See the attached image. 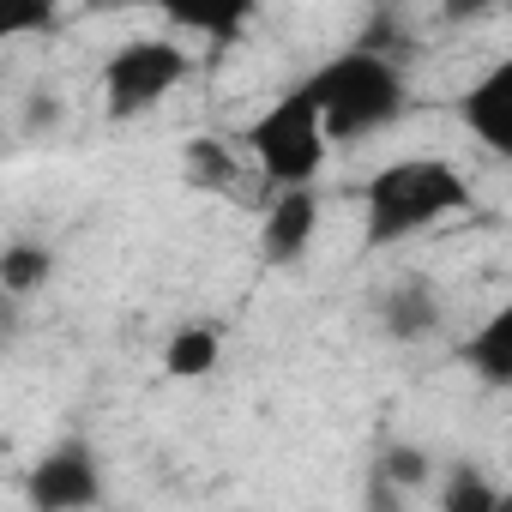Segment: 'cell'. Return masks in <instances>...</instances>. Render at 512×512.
<instances>
[{
  "label": "cell",
  "instance_id": "5b68a950",
  "mask_svg": "<svg viewBox=\"0 0 512 512\" xmlns=\"http://www.w3.org/2000/svg\"><path fill=\"white\" fill-rule=\"evenodd\" d=\"M109 482H103V458L91 440L67 434L55 440L31 470H25V500L37 512H85V506H103Z\"/></svg>",
  "mask_w": 512,
  "mask_h": 512
},
{
  "label": "cell",
  "instance_id": "d6986e66",
  "mask_svg": "<svg viewBox=\"0 0 512 512\" xmlns=\"http://www.w3.org/2000/svg\"><path fill=\"white\" fill-rule=\"evenodd\" d=\"M13 332H19V302H13L7 290H0V350L13 344Z\"/></svg>",
  "mask_w": 512,
  "mask_h": 512
},
{
  "label": "cell",
  "instance_id": "9c48e42d",
  "mask_svg": "<svg viewBox=\"0 0 512 512\" xmlns=\"http://www.w3.org/2000/svg\"><path fill=\"white\" fill-rule=\"evenodd\" d=\"M434 488V452L416 446V440H392L380 458H374V500L380 506H404L410 494Z\"/></svg>",
  "mask_w": 512,
  "mask_h": 512
},
{
  "label": "cell",
  "instance_id": "8fae6325",
  "mask_svg": "<svg viewBox=\"0 0 512 512\" xmlns=\"http://www.w3.org/2000/svg\"><path fill=\"white\" fill-rule=\"evenodd\" d=\"M55 284V247L37 241V235H19L0 247V290H7L13 302H31Z\"/></svg>",
  "mask_w": 512,
  "mask_h": 512
},
{
  "label": "cell",
  "instance_id": "e0dca14e",
  "mask_svg": "<svg viewBox=\"0 0 512 512\" xmlns=\"http://www.w3.org/2000/svg\"><path fill=\"white\" fill-rule=\"evenodd\" d=\"M500 7V0H440V19L446 25H476V19H488Z\"/></svg>",
  "mask_w": 512,
  "mask_h": 512
},
{
  "label": "cell",
  "instance_id": "ba28073f",
  "mask_svg": "<svg viewBox=\"0 0 512 512\" xmlns=\"http://www.w3.org/2000/svg\"><path fill=\"white\" fill-rule=\"evenodd\" d=\"M440 326V290L428 278H398L386 296H380V332L392 344H416Z\"/></svg>",
  "mask_w": 512,
  "mask_h": 512
},
{
  "label": "cell",
  "instance_id": "30bf717a",
  "mask_svg": "<svg viewBox=\"0 0 512 512\" xmlns=\"http://www.w3.org/2000/svg\"><path fill=\"white\" fill-rule=\"evenodd\" d=\"M151 7L175 25V31H199L211 43L241 37V25L260 13V0H151Z\"/></svg>",
  "mask_w": 512,
  "mask_h": 512
},
{
  "label": "cell",
  "instance_id": "7a4b0ae2",
  "mask_svg": "<svg viewBox=\"0 0 512 512\" xmlns=\"http://www.w3.org/2000/svg\"><path fill=\"white\" fill-rule=\"evenodd\" d=\"M302 85H308V97H314L320 127H326L332 145H356V139L392 127V121L404 115V103H410V85H404L398 61L380 55V49L332 55V61H326L320 73H308Z\"/></svg>",
  "mask_w": 512,
  "mask_h": 512
},
{
  "label": "cell",
  "instance_id": "9a60e30c",
  "mask_svg": "<svg viewBox=\"0 0 512 512\" xmlns=\"http://www.w3.org/2000/svg\"><path fill=\"white\" fill-rule=\"evenodd\" d=\"M434 500H440V512H494L500 506V482L482 470V464H446V482L434 488Z\"/></svg>",
  "mask_w": 512,
  "mask_h": 512
},
{
  "label": "cell",
  "instance_id": "3957f363",
  "mask_svg": "<svg viewBox=\"0 0 512 512\" xmlns=\"http://www.w3.org/2000/svg\"><path fill=\"white\" fill-rule=\"evenodd\" d=\"M247 151H253V163H260V175H266L272 187L320 181L332 139H326V127H320V109H314L308 85L284 91L260 121L247 127Z\"/></svg>",
  "mask_w": 512,
  "mask_h": 512
},
{
  "label": "cell",
  "instance_id": "8992f818",
  "mask_svg": "<svg viewBox=\"0 0 512 512\" xmlns=\"http://www.w3.org/2000/svg\"><path fill=\"white\" fill-rule=\"evenodd\" d=\"M314 235H320V193H314V181L278 187V199L266 205V223H260V260L296 266L314 247Z\"/></svg>",
  "mask_w": 512,
  "mask_h": 512
},
{
  "label": "cell",
  "instance_id": "4fadbf2b",
  "mask_svg": "<svg viewBox=\"0 0 512 512\" xmlns=\"http://www.w3.org/2000/svg\"><path fill=\"white\" fill-rule=\"evenodd\" d=\"M464 368H476L482 386H512V308H494L464 338Z\"/></svg>",
  "mask_w": 512,
  "mask_h": 512
},
{
  "label": "cell",
  "instance_id": "7c38bea8",
  "mask_svg": "<svg viewBox=\"0 0 512 512\" xmlns=\"http://www.w3.org/2000/svg\"><path fill=\"white\" fill-rule=\"evenodd\" d=\"M217 362H223V332L211 320H187L163 344V374L169 380H205Z\"/></svg>",
  "mask_w": 512,
  "mask_h": 512
},
{
  "label": "cell",
  "instance_id": "52a82bcc",
  "mask_svg": "<svg viewBox=\"0 0 512 512\" xmlns=\"http://www.w3.org/2000/svg\"><path fill=\"white\" fill-rule=\"evenodd\" d=\"M458 115L482 151L506 157L512 151V61H494L482 79H470V91L458 97Z\"/></svg>",
  "mask_w": 512,
  "mask_h": 512
},
{
  "label": "cell",
  "instance_id": "6da1fadb",
  "mask_svg": "<svg viewBox=\"0 0 512 512\" xmlns=\"http://www.w3.org/2000/svg\"><path fill=\"white\" fill-rule=\"evenodd\" d=\"M470 205H476V193L458 175V163H446V157H398V163L368 175L362 229H368V247H398V241L434 229L440 217L470 211Z\"/></svg>",
  "mask_w": 512,
  "mask_h": 512
},
{
  "label": "cell",
  "instance_id": "ac0fdd59",
  "mask_svg": "<svg viewBox=\"0 0 512 512\" xmlns=\"http://www.w3.org/2000/svg\"><path fill=\"white\" fill-rule=\"evenodd\" d=\"M55 115H61V103H55L49 91L25 103V127H31V133H49V127H55Z\"/></svg>",
  "mask_w": 512,
  "mask_h": 512
},
{
  "label": "cell",
  "instance_id": "277c9868",
  "mask_svg": "<svg viewBox=\"0 0 512 512\" xmlns=\"http://www.w3.org/2000/svg\"><path fill=\"white\" fill-rule=\"evenodd\" d=\"M187 79H193V55L175 37H133L103 61V115L109 121H139L169 91H181Z\"/></svg>",
  "mask_w": 512,
  "mask_h": 512
},
{
  "label": "cell",
  "instance_id": "2e32d148",
  "mask_svg": "<svg viewBox=\"0 0 512 512\" xmlns=\"http://www.w3.org/2000/svg\"><path fill=\"white\" fill-rule=\"evenodd\" d=\"M55 25V0H0V43Z\"/></svg>",
  "mask_w": 512,
  "mask_h": 512
},
{
  "label": "cell",
  "instance_id": "5bb4252c",
  "mask_svg": "<svg viewBox=\"0 0 512 512\" xmlns=\"http://www.w3.org/2000/svg\"><path fill=\"white\" fill-rule=\"evenodd\" d=\"M181 181L199 187V193H229L235 187V151L223 139H187L181 145Z\"/></svg>",
  "mask_w": 512,
  "mask_h": 512
}]
</instances>
